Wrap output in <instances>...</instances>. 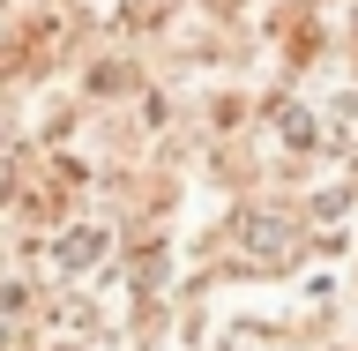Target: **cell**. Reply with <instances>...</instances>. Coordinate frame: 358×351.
I'll list each match as a JSON object with an SVG mask.
<instances>
[{
  "label": "cell",
  "mask_w": 358,
  "mask_h": 351,
  "mask_svg": "<svg viewBox=\"0 0 358 351\" xmlns=\"http://www.w3.org/2000/svg\"><path fill=\"white\" fill-rule=\"evenodd\" d=\"M164 8H172V0H127V15H142V22H150V15H164Z\"/></svg>",
  "instance_id": "4"
},
{
  "label": "cell",
  "mask_w": 358,
  "mask_h": 351,
  "mask_svg": "<svg viewBox=\"0 0 358 351\" xmlns=\"http://www.w3.org/2000/svg\"><path fill=\"white\" fill-rule=\"evenodd\" d=\"M30 291H22V277H15V262H0V314H15Z\"/></svg>",
  "instance_id": "3"
},
{
  "label": "cell",
  "mask_w": 358,
  "mask_h": 351,
  "mask_svg": "<svg viewBox=\"0 0 358 351\" xmlns=\"http://www.w3.org/2000/svg\"><path fill=\"white\" fill-rule=\"evenodd\" d=\"M8 179H15V150L0 142V195H8Z\"/></svg>",
  "instance_id": "5"
},
{
  "label": "cell",
  "mask_w": 358,
  "mask_h": 351,
  "mask_svg": "<svg viewBox=\"0 0 358 351\" xmlns=\"http://www.w3.org/2000/svg\"><path fill=\"white\" fill-rule=\"evenodd\" d=\"M105 262H112V224H60V232H52V247H45V269H52V277H67V284L97 277Z\"/></svg>",
  "instance_id": "1"
},
{
  "label": "cell",
  "mask_w": 358,
  "mask_h": 351,
  "mask_svg": "<svg viewBox=\"0 0 358 351\" xmlns=\"http://www.w3.org/2000/svg\"><path fill=\"white\" fill-rule=\"evenodd\" d=\"M299 224L291 217H276V209H254V217L239 224V262H254V269H291L299 262Z\"/></svg>",
  "instance_id": "2"
}]
</instances>
